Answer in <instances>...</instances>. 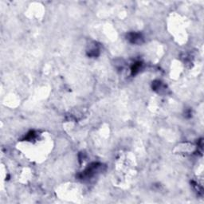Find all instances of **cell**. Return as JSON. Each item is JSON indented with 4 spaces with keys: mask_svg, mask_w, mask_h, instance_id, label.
Returning <instances> with one entry per match:
<instances>
[{
    "mask_svg": "<svg viewBox=\"0 0 204 204\" xmlns=\"http://www.w3.org/2000/svg\"><path fill=\"white\" fill-rule=\"evenodd\" d=\"M129 40L131 41L132 43H135V44H137V43H140L142 42L143 38L141 34L140 33H130L129 34Z\"/></svg>",
    "mask_w": 204,
    "mask_h": 204,
    "instance_id": "cell-1",
    "label": "cell"
}]
</instances>
